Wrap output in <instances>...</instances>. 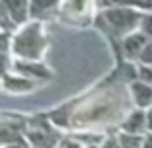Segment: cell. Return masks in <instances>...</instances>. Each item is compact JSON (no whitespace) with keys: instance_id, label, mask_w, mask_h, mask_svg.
Wrapping results in <instances>:
<instances>
[{"instance_id":"obj_15","label":"cell","mask_w":152,"mask_h":148,"mask_svg":"<svg viewBox=\"0 0 152 148\" xmlns=\"http://www.w3.org/2000/svg\"><path fill=\"white\" fill-rule=\"evenodd\" d=\"M144 146H152V131H148V135L144 136Z\"/></svg>"},{"instance_id":"obj_13","label":"cell","mask_w":152,"mask_h":148,"mask_svg":"<svg viewBox=\"0 0 152 148\" xmlns=\"http://www.w3.org/2000/svg\"><path fill=\"white\" fill-rule=\"evenodd\" d=\"M6 47H8V35H0V53H4L6 51Z\"/></svg>"},{"instance_id":"obj_2","label":"cell","mask_w":152,"mask_h":148,"mask_svg":"<svg viewBox=\"0 0 152 148\" xmlns=\"http://www.w3.org/2000/svg\"><path fill=\"white\" fill-rule=\"evenodd\" d=\"M43 47H45V39L41 35L39 26H29L26 27L16 39V53L23 58H39L43 55Z\"/></svg>"},{"instance_id":"obj_5","label":"cell","mask_w":152,"mask_h":148,"mask_svg":"<svg viewBox=\"0 0 152 148\" xmlns=\"http://www.w3.org/2000/svg\"><path fill=\"white\" fill-rule=\"evenodd\" d=\"M121 129L125 133H133V135H144V131L148 133L146 127V109L137 107L125 117V121L121 123Z\"/></svg>"},{"instance_id":"obj_11","label":"cell","mask_w":152,"mask_h":148,"mask_svg":"<svg viewBox=\"0 0 152 148\" xmlns=\"http://www.w3.org/2000/svg\"><path fill=\"white\" fill-rule=\"evenodd\" d=\"M8 18H12L8 12V8H6L4 0H0V26L4 27V29H10V27H14V22H10Z\"/></svg>"},{"instance_id":"obj_3","label":"cell","mask_w":152,"mask_h":148,"mask_svg":"<svg viewBox=\"0 0 152 148\" xmlns=\"http://www.w3.org/2000/svg\"><path fill=\"white\" fill-rule=\"evenodd\" d=\"M129 92H131V99L137 107L140 109H148L152 105V82L146 80H137L134 78L129 84Z\"/></svg>"},{"instance_id":"obj_16","label":"cell","mask_w":152,"mask_h":148,"mask_svg":"<svg viewBox=\"0 0 152 148\" xmlns=\"http://www.w3.org/2000/svg\"><path fill=\"white\" fill-rule=\"evenodd\" d=\"M4 68H6V57L0 55V72H4Z\"/></svg>"},{"instance_id":"obj_8","label":"cell","mask_w":152,"mask_h":148,"mask_svg":"<svg viewBox=\"0 0 152 148\" xmlns=\"http://www.w3.org/2000/svg\"><path fill=\"white\" fill-rule=\"evenodd\" d=\"M96 6L99 8H115V6H133V8L146 10L140 0H96Z\"/></svg>"},{"instance_id":"obj_10","label":"cell","mask_w":152,"mask_h":148,"mask_svg":"<svg viewBox=\"0 0 152 148\" xmlns=\"http://www.w3.org/2000/svg\"><path fill=\"white\" fill-rule=\"evenodd\" d=\"M18 70L31 72V74H35V76H47V74H49L41 64H35V63H18Z\"/></svg>"},{"instance_id":"obj_1","label":"cell","mask_w":152,"mask_h":148,"mask_svg":"<svg viewBox=\"0 0 152 148\" xmlns=\"http://www.w3.org/2000/svg\"><path fill=\"white\" fill-rule=\"evenodd\" d=\"M140 8H133V6H115V8H103L102 12V22L115 31L117 35L125 37L129 33L140 29V22H142V12Z\"/></svg>"},{"instance_id":"obj_14","label":"cell","mask_w":152,"mask_h":148,"mask_svg":"<svg viewBox=\"0 0 152 148\" xmlns=\"http://www.w3.org/2000/svg\"><path fill=\"white\" fill-rule=\"evenodd\" d=\"M146 127L148 131H152V105L146 109Z\"/></svg>"},{"instance_id":"obj_6","label":"cell","mask_w":152,"mask_h":148,"mask_svg":"<svg viewBox=\"0 0 152 148\" xmlns=\"http://www.w3.org/2000/svg\"><path fill=\"white\" fill-rule=\"evenodd\" d=\"M6 8H8L10 16H12L14 23H23L27 18V10H29V2L27 0H4Z\"/></svg>"},{"instance_id":"obj_7","label":"cell","mask_w":152,"mask_h":148,"mask_svg":"<svg viewBox=\"0 0 152 148\" xmlns=\"http://www.w3.org/2000/svg\"><path fill=\"white\" fill-rule=\"evenodd\" d=\"M55 6H57V0H31L29 2V14L33 18H43Z\"/></svg>"},{"instance_id":"obj_9","label":"cell","mask_w":152,"mask_h":148,"mask_svg":"<svg viewBox=\"0 0 152 148\" xmlns=\"http://www.w3.org/2000/svg\"><path fill=\"white\" fill-rule=\"evenodd\" d=\"M117 140H119V146H144V135H133L123 131Z\"/></svg>"},{"instance_id":"obj_4","label":"cell","mask_w":152,"mask_h":148,"mask_svg":"<svg viewBox=\"0 0 152 148\" xmlns=\"http://www.w3.org/2000/svg\"><path fill=\"white\" fill-rule=\"evenodd\" d=\"M148 41H150V37L144 31H133L129 35H125L123 37V53H125V57L139 58Z\"/></svg>"},{"instance_id":"obj_12","label":"cell","mask_w":152,"mask_h":148,"mask_svg":"<svg viewBox=\"0 0 152 148\" xmlns=\"http://www.w3.org/2000/svg\"><path fill=\"white\" fill-rule=\"evenodd\" d=\"M140 31H144L152 39V10H148V14H144V16H142V22H140Z\"/></svg>"}]
</instances>
